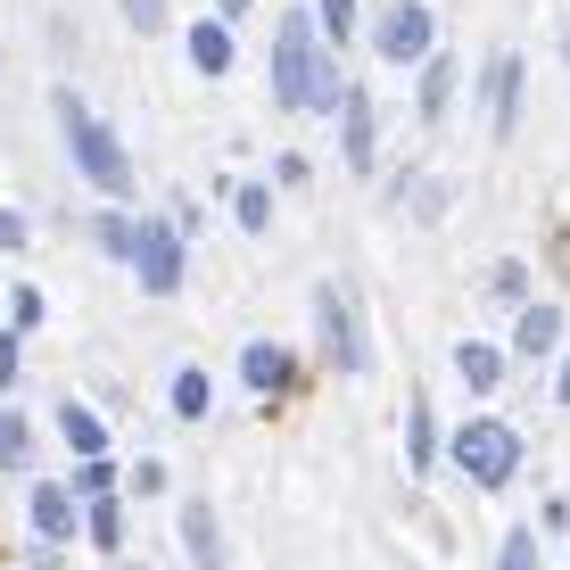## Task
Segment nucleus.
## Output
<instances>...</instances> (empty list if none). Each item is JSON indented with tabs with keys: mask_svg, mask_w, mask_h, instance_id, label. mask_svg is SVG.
<instances>
[{
	"mask_svg": "<svg viewBox=\"0 0 570 570\" xmlns=\"http://www.w3.org/2000/svg\"><path fill=\"white\" fill-rule=\"evenodd\" d=\"M26 455V430H17V414H0V463H17Z\"/></svg>",
	"mask_w": 570,
	"mask_h": 570,
	"instance_id": "nucleus-20",
	"label": "nucleus"
},
{
	"mask_svg": "<svg viewBox=\"0 0 570 570\" xmlns=\"http://www.w3.org/2000/svg\"><path fill=\"white\" fill-rule=\"evenodd\" d=\"M125 17L132 26H166V0H125Z\"/></svg>",
	"mask_w": 570,
	"mask_h": 570,
	"instance_id": "nucleus-23",
	"label": "nucleus"
},
{
	"mask_svg": "<svg viewBox=\"0 0 570 570\" xmlns=\"http://www.w3.org/2000/svg\"><path fill=\"white\" fill-rule=\"evenodd\" d=\"M0 248H26V224H17V215H0Z\"/></svg>",
	"mask_w": 570,
	"mask_h": 570,
	"instance_id": "nucleus-24",
	"label": "nucleus"
},
{
	"mask_svg": "<svg viewBox=\"0 0 570 570\" xmlns=\"http://www.w3.org/2000/svg\"><path fill=\"white\" fill-rule=\"evenodd\" d=\"M455 364H463V381H471V389H497V381H504V356H497V347H488V340L455 347Z\"/></svg>",
	"mask_w": 570,
	"mask_h": 570,
	"instance_id": "nucleus-9",
	"label": "nucleus"
},
{
	"mask_svg": "<svg viewBox=\"0 0 570 570\" xmlns=\"http://www.w3.org/2000/svg\"><path fill=\"white\" fill-rule=\"evenodd\" d=\"M58 125H67L75 166H83L91 183H100V190H125V174H132V166H125V149H116V132H108L83 100H75V91H58Z\"/></svg>",
	"mask_w": 570,
	"mask_h": 570,
	"instance_id": "nucleus-2",
	"label": "nucleus"
},
{
	"mask_svg": "<svg viewBox=\"0 0 570 570\" xmlns=\"http://www.w3.org/2000/svg\"><path fill=\"white\" fill-rule=\"evenodd\" d=\"M455 463H463L480 488H504V480H513V463H521V439H513L504 422H463V430H455Z\"/></svg>",
	"mask_w": 570,
	"mask_h": 570,
	"instance_id": "nucleus-3",
	"label": "nucleus"
},
{
	"mask_svg": "<svg viewBox=\"0 0 570 570\" xmlns=\"http://www.w3.org/2000/svg\"><path fill=\"white\" fill-rule=\"evenodd\" d=\"M554 340H562V314H554V306H529V314H521V356H546Z\"/></svg>",
	"mask_w": 570,
	"mask_h": 570,
	"instance_id": "nucleus-12",
	"label": "nucleus"
},
{
	"mask_svg": "<svg viewBox=\"0 0 570 570\" xmlns=\"http://www.w3.org/2000/svg\"><path fill=\"white\" fill-rule=\"evenodd\" d=\"M446 108V58H422V116Z\"/></svg>",
	"mask_w": 570,
	"mask_h": 570,
	"instance_id": "nucleus-15",
	"label": "nucleus"
},
{
	"mask_svg": "<svg viewBox=\"0 0 570 570\" xmlns=\"http://www.w3.org/2000/svg\"><path fill=\"white\" fill-rule=\"evenodd\" d=\"M314 323H323L331 356H340L347 372L364 364V323H356V306H347V289H340V282H323V289H314Z\"/></svg>",
	"mask_w": 570,
	"mask_h": 570,
	"instance_id": "nucleus-4",
	"label": "nucleus"
},
{
	"mask_svg": "<svg viewBox=\"0 0 570 570\" xmlns=\"http://www.w3.org/2000/svg\"><path fill=\"white\" fill-rule=\"evenodd\" d=\"M430 42H439V26H430L422 0H405V9L381 17V58H430Z\"/></svg>",
	"mask_w": 570,
	"mask_h": 570,
	"instance_id": "nucleus-5",
	"label": "nucleus"
},
{
	"mask_svg": "<svg viewBox=\"0 0 570 570\" xmlns=\"http://www.w3.org/2000/svg\"><path fill=\"white\" fill-rule=\"evenodd\" d=\"M497 570H538V546H529V538H513V546H504V562Z\"/></svg>",
	"mask_w": 570,
	"mask_h": 570,
	"instance_id": "nucleus-22",
	"label": "nucleus"
},
{
	"mask_svg": "<svg viewBox=\"0 0 570 570\" xmlns=\"http://www.w3.org/2000/svg\"><path fill=\"white\" fill-rule=\"evenodd\" d=\"M174 414H207V381H199V372H183V381H174Z\"/></svg>",
	"mask_w": 570,
	"mask_h": 570,
	"instance_id": "nucleus-17",
	"label": "nucleus"
},
{
	"mask_svg": "<svg viewBox=\"0 0 570 570\" xmlns=\"http://www.w3.org/2000/svg\"><path fill=\"white\" fill-rule=\"evenodd\" d=\"M273 91H282V108H340L347 100V83L331 75V58L314 50L306 17H282V42H273Z\"/></svg>",
	"mask_w": 570,
	"mask_h": 570,
	"instance_id": "nucleus-1",
	"label": "nucleus"
},
{
	"mask_svg": "<svg viewBox=\"0 0 570 570\" xmlns=\"http://www.w3.org/2000/svg\"><path fill=\"white\" fill-rule=\"evenodd\" d=\"M265 215H273V190H265V183H248V190H240V224H248V232H257V224H265Z\"/></svg>",
	"mask_w": 570,
	"mask_h": 570,
	"instance_id": "nucleus-19",
	"label": "nucleus"
},
{
	"mask_svg": "<svg viewBox=\"0 0 570 570\" xmlns=\"http://www.w3.org/2000/svg\"><path fill=\"white\" fill-rule=\"evenodd\" d=\"M240 372H248V389H282L289 381V356H282V347H248V356H240Z\"/></svg>",
	"mask_w": 570,
	"mask_h": 570,
	"instance_id": "nucleus-10",
	"label": "nucleus"
},
{
	"mask_svg": "<svg viewBox=\"0 0 570 570\" xmlns=\"http://www.w3.org/2000/svg\"><path fill=\"white\" fill-rule=\"evenodd\" d=\"M91 538H100V546H116V538H125V521H116V504H100V513H91Z\"/></svg>",
	"mask_w": 570,
	"mask_h": 570,
	"instance_id": "nucleus-21",
	"label": "nucleus"
},
{
	"mask_svg": "<svg viewBox=\"0 0 570 570\" xmlns=\"http://www.w3.org/2000/svg\"><path fill=\"white\" fill-rule=\"evenodd\" d=\"M323 33L347 42V33H356V0H323Z\"/></svg>",
	"mask_w": 570,
	"mask_h": 570,
	"instance_id": "nucleus-18",
	"label": "nucleus"
},
{
	"mask_svg": "<svg viewBox=\"0 0 570 570\" xmlns=\"http://www.w3.org/2000/svg\"><path fill=\"white\" fill-rule=\"evenodd\" d=\"M405 446H414V471L439 463V439H430V405H414V439H405Z\"/></svg>",
	"mask_w": 570,
	"mask_h": 570,
	"instance_id": "nucleus-16",
	"label": "nucleus"
},
{
	"mask_svg": "<svg viewBox=\"0 0 570 570\" xmlns=\"http://www.w3.org/2000/svg\"><path fill=\"white\" fill-rule=\"evenodd\" d=\"M132 257H141V282L157 289V298H166V289L183 282V240H174V224H149V232H141V248H132Z\"/></svg>",
	"mask_w": 570,
	"mask_h": 570,
	"instance_id": "nucleus-6",
	"label": "nucleus"
},
{
	"mask_svg": "<svg viewBox=\"0 0 570 570\" xmlns=\"http://www.w3.org/2000/svg\"><path fill=\"white\" fill-rule=\"evenodd\" d=\"M183 529H190V562H199V570H224V546H215V513H207L199 497L183 504Z\"/></svg>",
	"mask_w": 570,
	"mask_h": 570,
	"instance_id": "nucleus-8",
	"label": "nucleus"
},
{
	"mask_svg": "<svg viewBox=\"0 0 570 570\" xmlns=\"http://www.w3.org/2000/svg\"><path fill=\"white\" fill-rule=\"evenodd\" d=\"M340 116H347V166L372 174V100H364V91H347Z\"/></svg>",
	"mask_w": 570,
	"mask_h": 570,
	"instance_id": "nucleus-7",
	"label": "nucleus"
},
{
	"mask_svg": "<svg viewBox=\"0 0 570 570\" xmlns=\"http://www.w3.org/2000/svg\"><path fill=\"white\" fill-rule=\"evenodd\" d=\"M58 422H67V439H75V446H83V455H100V446H108V430H100V422H91V414H83V405H67V414H58Z\"/></svg>",
	"mask_w": 570,
	"mask_h": 570,
	"instance_id": "nucleus-14",
	"label": "nucleus"
},
{
	"mask_svg": "<svg viewBox=\"0 0 570 570\" xmlns=\"http://www.w3.org/2000/svg\"><path fill=\"white\" fill-rule=\"evenodd\" d=\"M190 58H199V75H224L232 67V33L224 26H190Z\"/></svg>",
	"mask_w": 570,
	"mask_h": 570,
	"instance_id": "nucleus-11",
	"label": "nucleus"
},
{
	"mask_svg": "<svg viewBox=\"0 0 570 570\" xmlns=\"http://www.w3.org/2000/svg\"><path fill=\"white\" fill-rule=\"evenodd\" d=\"M33 521H42V538H67V529H75L67 488H42V497H33Z\"/></svg>",
	"mask_w": 570,
	"mask_h": 570,
	"instance_id": "nucleus-13",
	"label": "nucleus"
},
{
	"mask_svg": "<svg viewBox=\"0 0 570 570\" xmlns=\"http://www.w3.org/2000/svg\"><path fill=\"white\" fill-rule=\"evenodd\" d=\"M562 405H570V364H562Z\"/></svg>",
	"mask_w": 570,
	"mask_h": 570,
	"instance_id": "nucleus-25",
	"label": "nucleus"
}]
</instances>
